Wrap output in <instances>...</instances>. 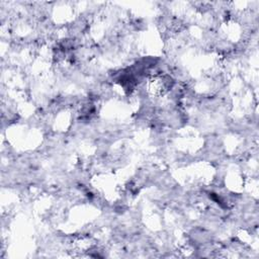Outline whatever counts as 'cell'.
Returning <instances> with one entry per match:
<instances>
[{"instance_id": "cell-1", "label": "cell", "mask_w": 259, "mask_h": 259, "mask_svg": "<svg viewBox=\"0 0 259 259\" xmlns=\"http://www.w3.org/2000/svg\"><path fill=\"white\" fill-rule=\"evenodd\" d=\"M173 86V80L168 75H154L147 81V90L149 94L155 97L164 96Z\"/></svg>"}]
</instances>
